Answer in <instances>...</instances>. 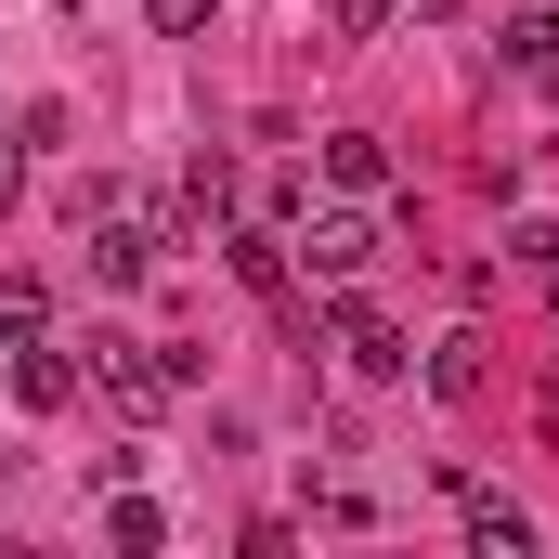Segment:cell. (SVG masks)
<instances>
[{
	"label": "cell",
	"mask_w": 559,
	"mask_h": 559,
	"mask_svg": "<svg viewBox=\"0 0 559 559\" xmlns=\"http://www.w3.org/2000/svg\"><path fill=\"white\" fill-rule=\"evenodd\" d=\"M312 325H325V338H338V352H352L365 378H404V365H417V352H404V325H391L378 299H352V286H338V299H325Z\"/></svg>",
	"instance_id": "cell-1"
},
{
	"label": "cell",
	"mask_w": 559,
	"mask_h": 559,
	"mask_svg": "<svg viewBox=\"0 0 559 559\" xmlns=\"http://www.w3.org/2000/svg\"><path fill=\"white\" fill-rule=\"evenodd\" d=\"M365 261H378V222H365V209H325V222H312V274H325V286H352Z\"/></svg>",
	"instance_id": "cell-2"
},
{
	"label": "cell",
	"mask_w": 559,
	"mask_h": 559,
	"mask_svg": "<svg viewBox=\"0 0 559 559\" xmlns=\"http://www.w3.org/2000/svg\"><path fill=\"white\" fill-rule=\"evenodd\" d=\"M325 182H338V195H391V143H378V131H338V143H325Z\"/></svg>",
	"instance_id": "cell-3"
},
{
	"label": "cell",
	"mask_w": 559,
	"mask_h": 559,
	"mask_svg": "<svg viewBox=\"0 0 559 559\" xmlns=\"http://www.w3.org/2000/svg\"><path fill=\"white\" fill-rule=\"evenodd\" d=\"M468 495V547H495V559H534V521L508 508V495H481V481H455Z\"/></svg>",
	"instance_id": "cell-4"
},
{
	"label": "cell",
	"mask_w": 559,
	"mask_h": 559,
	"mask_svg": "<svg viewBox=\"0 0 559 559\" xmlns=\"http://www.w3.org/2000/svg\"><path fill=\"white\" fill-rule=\"evenodd\" d=\"M495 52H508V66H559V0H508Z\"/></svg>",
	"instance_id": "cell-5"
},
{
	"label": "cell",
	"mask_w": 559,
	"mask_h": 559,
	"mask_svg": "<svg viewBox=\"0 0 559 559\" xmlns=\"http://www.w3.org/2000/svg\"><path fill=\"white\" fill-rule=\"evenodd\" d=\"M222 248H235V274L261 286V299H286V248H274V222H235Z\"/></svg>",
	"instance_id": "cell-6"
},
{
	"label": "cell",
	"mask_w": 559,
	"mask_h": 559,
	"mask_svg": "<svg viewBox=\"0 0 559 559\" xmlns=\"http://www.w3.org/2000/svg\"><path fill=\"white\" fill-rule=\"evenodd\" d=\"M13 391H26V404H66V391H79V365H66L52 338H26V352H13Z\"/></svg>",
	"instance_id": "cell-7"
},
{
	"label": "cell",
	"mask_w": 559,
	"mask_h": 559,
	"mask_svg": "<svg viewBox=\"0 0 559 559\" xmlns=\"http://www.w3.org/2000/svg\"><path fill=\"white\" fill-rule=\"evenodd\" d=\"M92 274H105V286H143V274H156V235H131V222H105V248H92Z\"/></svg>",
	"instance_id": "cell-8"
},
{
	"label": "cell",
	"mask_w": 559,
	"mask_h": 559,
	"mask_svg": "<svg viewBox=\"0 0 559 559\" xmlns=\"http://www.w3.org/2000/svg\"><path fill=\"white\" fill-rule=\"evenodd\" d=\"M429 391H442V404H468V391H481V338H468V325L429 352Z\"/></svg>",
	"instance_id": "cell-9"
},
{
	"label": "cell",
	"mask_w": 559,
	"mask_h": 559,
	"mask_svg": "<svg viewBox=\"0 0 559 559\" xmlns=\"http://www.w3.org/2000/svg\"><path fill=\"white\" fill-rule=\"evenodd\" d=\"M508 261H521V274H547V286H559V222H521V235H508Z\"/></svg>",
	"instance_id": "cell-10"
},
{
	"label": "cell",
	"mask_w": 559,
	"mask_h": 559,
	"mask_svg": "<svg viewBox=\"0 0 559 559\" xmlns=\"http://www.w3.org/2000/svg\"><path fill=\"white\" fill-rule=\"evenodd\" d=\"M391 13H404V0H338V39H378Z\"/></svg>",
	"instance_id": "cell-11"
},
{
	"label": "cell",
	"mask_w": 559,
	"mask_h": 559,
	"mask_svg": "<svg viewBox=\"0 0 559 559\" xmlns=\"http://www.w3.org/2000/svg\"><path fill=\"white\" fill-rule=\"evenodd\" d=\"M143 13H156L169 39H195V26H209V0H143Z\"/></svg>",
	"instance_id": "cell-12"
},
{
	"label": "cell",
	"mask_w": 559,
	"mask_h": 559,
	"mask_svg": "<svg viewBox=\"0 0 559 559\" xmlns=\"http://www.w3.org/2000/svg\"><path fill=\"white\" fill-rule=\"evenodd\" d=\"M13 182H26V169H13V143H0V195H13Z\"/></svg>",
	"instance_id": "cell-13"
}]
</instances>
